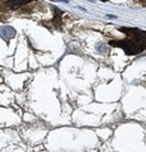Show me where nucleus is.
<instances>
[{
  "label": "nucleus",
  "instance_id": "7ed1b4c3",
  "mask_svg": "<svg viewBox=\"0 0 146 152\" xmlns=\"http://www.w3.org/2000/svg\"><path fill=\"white\" fill-rule=\"evenodd\" d=\"M29 0H5V3H4V5H5L8 9H15L21 5H24L27 4Z\"/></svg>",
  "mask_w": 146,
  "mask_h": 152
},
{
  "label": "nucleus",
  "instance_id": "0eeeda50",
  "mask_svg": "<svg viewBox=\"0 0 146 152\" xmlns=\"http://www.w3.org/2000/svg\"><path fill=\"white\" fill-rule=\"evenodd\" d=\"M51 1H60V3H67V0H51Z\"/></svg>",
  "mask_w": 146,
  "mask_h": 152
},
{
  "label": "nucleus",
  "instance_id": "423d86ee",
  "mask_svg": "<svg viewBox=\"0 0 146 152\" xmlns=\"http://www.w3.org/2000/svg\"><path fill=\"white\" fill-rule=\"evenodd\" d=\"M107 17H108V18H111V19H116V18H117L116 15H113V14H108Z\"/></svg>",
  "mask_w": 146,
  "mask_h": 152
},
{
  "label": "nucleus",
  "instance_id": "39448f33",
  "mask_svg": "<svg viewBox=\"0 0 146 152\" xmlns=\"http://www.w3.org/2000/svg\"><path fill=\"white\" fill-rule=\"evenodd\" d=\"M135 1H137V3H140L142 7H146V0H135Z\"/></svg>",
  "mask_w": 146,
  "mask_h": 152
},
{
  "label": "nucleus",
  "instance_id": "20e7f679",
  "mask_svg": "<svg viewBox=\"0 0 146 152\" xmlns=\"http://www.w3.org/2000/svg\"><path fill=\"white\" fill-rule=\"evenodd\" d=\"M95 48L99 53H107L108 52V46H106V45H98Z\"/></svg>",
  "mask_w": 146,
  "mask_h": 152
},
{
  "label": "nucleus",
  "instance_id": "f257e3e1",
  "mask_svg": "<svg viewBox=\"0 0 146 152\" xmlns=\"http://www.w3.org/2000/svg\"><path fill=\"white\" fill-rule=\"evenodd\" d=\"M120 31L128 33V38L123 41H112L109 46L120 47L128 56L140 53L146 50V32L137 28H121Z\"/></svg>",
  "mask_w": 146,
  "mask_h": 152
},
{
  "label": "nucleus",
  "instance_id": "6e6552de",
  "mask_svg": "<svg viewBox=\"0 0 146 152\" xmlns=\"http://www.w3.org/2000/svg\"><path fill=\"white\" fill-rule=\"evenodd\" d=\"M102 1H107V0H102Z\"/></svg>",
  "mask_w": 146,
  "mask_h": 152
},
{
  "label": "nucleus",
  "instance_id": "f03ea898",
  "mask_svg": "<svg viewBox=\"0 0 146 152\" xmlns=\"http://www.w3.org/2000/svg\"><path fill=\"white\" fill-rule=\"evenodd\" d=\"M15 36V29H14L13 27L10 26H3L0 27V37L3 38V39H10Z\"/></svg>",
  "mask_w": 146,
  "mask_h": 152
}]
</instances>
